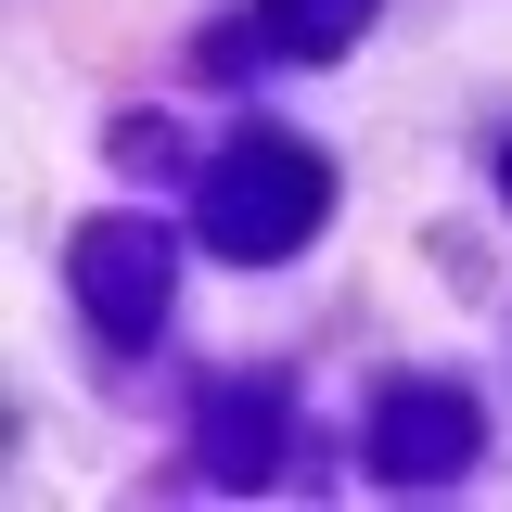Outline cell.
Returning a JSON list of instances; mask_svg holds the SVG:
<instances>
[{
	"label": "cell",
	"instance_id": "cell-1",
	"mask_svg": "<svg viewBox=\"0 0 512 512\" xmlns=\"http://www.w3.org/2000/svg\"><path fill=\"white\" fill-rule=\"evenodd\" d=\"M320 205H333V180H320V154L308 141H282V128H244L218 167H205V192H192V231L218 256H295L320 231Z\"/></svg>",
	"mask_w": 512,
	"mask_h": 512
},
{
	"label": "cell",
	"instance_id": "cell-6",
	"mask_svg": "<svg viewBox=\"0 0 512 512\" xmlns=\"http://www.w3.org/2000/svg\"><path fill=\"white\" fill-rule=\"evenodd\" d=\"M500 192H512V154H500Z\"/></svg>",
	"mask_w": 512,
	"mask_h": 512
},
{
	"label": "cell",
	"instance_id": "cell-3",
	"mask_svg": "<svg viewBox=\"0 0 512 512\" xmlns=\"http://www.w3.org/2000/svg\"><path fill=\"white\" fill-rule=\"evenodd\" d=\"M474 461V397L461 384H397L372 410V474L384 487H448Z\"/></svg>",
	"mask_w": 512,
	"mask_h": 512
},
{
	"label": "cell",
	"instance_id": "cell-5",
	"mask_svg": "<svg viewBox=\"0 0 512 512\" xmlns=\"http://www.w3.org/2000/svg\"><path fill=\"white\" fill-rule=\"evenodd\" d=\"M256 26H269L295 64H320V52H346V39L372 26V0H256Z\"/></svg>",
	"mask_w": 512,
	"mask_h": 512
},
{
	"label": "cell",
	"instance_id": "cell-4",
	"mask_svg": "<svg viewBox=\"0 0 512 512\" xmlns=\"http://www.w3.org/2000/svg\"><path fill=\"white\" fill-rule=\"evenodd\" d=\"M205 448H218V474H231V487H269V461H282L269 397H218V410H205Z\"/></svg>",
	"mask_w": 512,
	"mask_h": 512
},
{
	"label": "cell",
	"instance_id": "cell-2",
	"mask_svg": "<svg viewBox=\"0 0 512 512\" xmlns=\"http://www.w3.org/2000/svg\"><path fill=\"white\" fill-rule=\"evenodd\" d=\"M167 282H180V256H167V231H154V218H103V231L77 244V295H90V320H103L116 346H154Z\"/></svg>",
	"mask_w": 512,
	"mask_h": 512
}]
</instances>
